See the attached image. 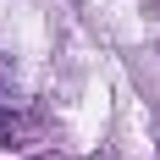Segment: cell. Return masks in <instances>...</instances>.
Returning a JSON list of instances; mask_svg holds the SVG:
<instances>
[{"instance_id":"cell-1","label":"cell","mask_w":160,"mask_h":160,"mask_svg":"<svg viewBox=\"0 0 160 160\" xmlns=\"http://www.w3.org/2000/svg\"><path fill=\"white\" fill-rule=\"evenodd\" d=\"M22 138H28L22 116H17L11 105H0V149H22Z\"/></svg>"},{"instance_id":"cell-2","label":"cell","mask_w":160,"mask_h":160,"mask_svg":"<svg viewBox=\"0 0 160 160\" xmlns=\"http://www.w3.org/2000/svg\"><path fill=\"white\" fill-rule=\"evenodd\" d=\"M11 83H17V61L0 50V88H11Z\"/></svg>"}]
</instances>
